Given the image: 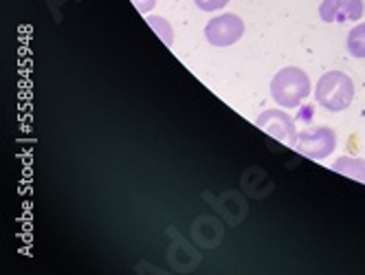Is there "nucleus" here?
<instances>
[{
  "label": "nucleus",
  "instance_id": "4",
  "mask_svg": "<svg viewBox=\"0 0 365 275\" xmlns=\"http://www.w3.org/2000/svg\"><path fill=\"white\" fill-rule=\"evenodd\" d=\"M245 33V22L236 14H222L207 22L205 38L214 46H231L236 44Z\"/></svg>",
  "mask_w": 365,
  "mask_h": 275
},
{
  "label": "nucleus",
  "instance_id": "1",
  "mask_svg": "<svg viewBox=\"0 0 365 275\" xmlns=\"http://www.w3.org/2000/svg\"><path fill=\"white\" fill-rule=\"evenodd\" d=\"M271 95L282 108H297L310 95V80L306 71L297 66H286L277 71L271 82Z\"/></svg>",
  "mask_w": 365,
  "mask_h": 275
},
{
  "label": "nucleus",
  "instance_id": "11",
  "mask_svg": "<svg viewBox=\"0 0 365 275\" xmlns=\"http://www.w3.org/2000/svg\"><path fill=\"white\" fill-rule=\"evenodd\" d=\"M133 5L137 7L139 14H148L156 5V0H133Z\"/></svg>",
  "mask_w": 365,
  "mask_h": 275
},
{
  "label": "nucleus",
  "instance_id": "7",
  "mask_svg": "<svg viewBox=\"0 0 365 275\" xmlns=\"http://www.w3.org/2000/svg\"><path fill=\"white\" fill-rule=\"evenodd\" d=\"M363 16V0H336L334 22H354Z\"/></svg>",
  "mask_w": 365,
  "mask_h": 275
},
{
  "label": "nucleus",
  "instance_id": "3",
  "mask_svg": "<svg viewBox=\"0 0 365 275\" xmlns=\"http://www.w3.org/2000/svg\"><path fill=\"white\" fill-rule=\"evenodd\" d=\"M334 147H336V133L326 126L304 130L295 143L297 152L312 161H324L326 157H330L334 152Z\"/></svg>",
  "mask_w": 365,
  "mask_h": 275
},
{
  "label": "nucleus",
  "instance_id": "2",
  "mask_svg": "<svg viewBox=\"0 0 365 275\" xmlns=\"http://www.w3.org/2000/svg\"><path fill=\"white\" fill-rule=\"evenodd\" d=\"M315 99L317 104L324 106L330 113H341L346 110L352 99H354V84L341 71H328L324 78H319L317 82V90H315Z\"/></svg>",
  "mask_w": 365,
  "mask_h": 275
},
{
  "label": "nucleus",
  "instance_id": "5",
  "mask_svg": "<svg viewBox=\"0 0 365 275\" xmlns=\"http://www.w3.org/2000/svg\"><path fill=\"white\" fill-rule=\"evenodd\" d=\"M255 126L259 130H264L267 135H271L273 139H277L279 143H286L291 147H295L297 137H299L291 115H286L282 110H264L255 119Z\"/></svg>",
  "mask_w": 365,
  "mask_h": 275
},
{
  "label": "nucleus",
  "instance_id": "8",
  "mask_svg": "<svg viewBox=\"0 0 365 275\" xmlns=\"http://www.w3.org/2000/svg\"><path fill=\"white\" fill-rule=\"evenodd\" d=\"M348 51L350 56L363 60L365 58V24H356V27L348 33Z\"/></svg>",
  "mask_w": 365,
  "mask_h": 275
},
{
  "label": "nucleus",
  "instance_id": "10",
  "mask_svg": "<svg viewBox=\"0 0 365 275\" xmlns=\"http://www.w3.org/2000/svg\"><path fill=\"white\" fill-rule=\"evenodd\" d=\"M194 3L202 11H218L229 5V0H194Z\"/></svg>",
  "mask_w": 365,
  "mask_h": 275
},
{
  "label": "nucleus",
  "instance_id": "9",
  "mask_svg": "<svg viewBox=\"0 0 365 275\" xmlns=\"http://www.w3.org/2000/svg\"><path fill=\"white\" fill-rule=\"evenodd\" d=\"M148 24L156 31V36L161 38V42H165V46L174 44V31L170 27V22L161 16H148Z\"/></svg>",
  "mask_w": 365,
  "mask_h": 275
},
{
  "label": "nucleus",
  "instance_id": "6",
  "mask_svg": "<svg viewBox=\"0 0 365 275\" xmlns=\"http://www.w3.org/2000/svg\"><path fill=\"white\" fill-rule=\"evenodd\" d=\"M334 172L344 174L348 179H356L365 183V159H352V157H339L336 163L332 165Z\"/></svg>",
  "mask_w": 365,
  "mask_h": 275
}]
</instances>
